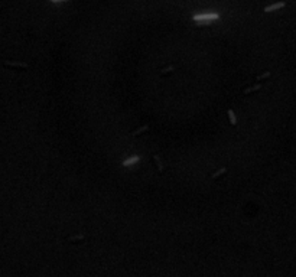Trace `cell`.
<instances>
[{"label":"cell","mask_w":296,"mask_h":277,"mask_svg":"<svg viewBox=\"0 0 296 277\" xmlns=\"http://www.w3.org/2000/svg\"><path fill=\"white\" fill-rule=\"evenodd\" d=\"M220 19V16L217 13H201V14H194L192 20L198 22V25H202V22H210V20Z\"/></svg>","instance_id":"1"},{"label":"cell","mask_w":296,"mask_h":277,"mask_svg":"<svg viewBox=\"0 0 296 277\" xmlns=\"http://www.w3.org/2000/svg\"><path fill=\"white\" fill-rule=\"evenodd\" d=\"M282 7H285V3H283V2H279V3H274V5H270V6H267V7H264V12H266V13H270V12H274V10L282 9Z\"/></svg>","instance_id":"2"},{"label":"cell","mask_w":296,"mask_h":277,"mask_svg":"<svg viewBox=\"0 0 296 277\" xmlns=\"http://www.w3.org/2000/svg\"><path fill=\"white\" fill-rule=\"evenodd\" d=\"M149 129H150L149 124H144V126H142V127H139V129L133 130L130 134H132L133 137H136V136H140V134H143V133H146V131H149Z\"/></svg>","instance_id":"3"},{"label":"cell","mask_w":296,"mask_h":277,"mask_svg":"<svg viewBox=\"0 0 296 277\" xmlns=\"http://www.w3.org/2000/svg\"><path fill=\"white\" fill-rule=\"evenodd\" d=\"M262 84L259 82V84H256V85H251V87H248V88H246V90L243 91V96H248V94H251V92H254V91H259V90H262Z\"/></svg>","instance_id":"4"},{"label":"cell","mask_w":296,"mask_h":277,"mask_svg":"<svg viewBox=\"0 0 296 277\" xmlns=\"http://www.w3.org/2000/svg\"><path fill=\"white\" fill-rule=\"evenodd\" d=\"M5 65L6 67H13V68H23V69L28 68V64H25V62H7V61H6Z\"/></svg>","instance_id":"5"},{"label":"cell","mask_w":296,"mask_h":277,"mask_svg":"<svg viewBox=\"0 0 296 277\" xmlns=\"http://www.w3.org/2000/svg\"><path fill=\"white\" fill-rule=\"evenodd\" d=\"M225 173H227V167L224 166V167H221L220 170H217L215 173H212V175H211V179H214V181H215V179H218V178L224 176Z\"/></svg>","instance_id":"6"},{"label":"cell","mask_w":296,"mask_h":277,"mask_svg":"<svg viewBox=\"0 0 296 277\" xmlns=\"http://www.w3.org/2000/svg\"><path fill=\"white\" fill-rule=\"evenodd\" d=\"M227 115H228V119H230V123L235 127V126H237V117H235L234 111L231 110V108H228V110H227Z\"/></svg>","instance_id":"7"},{"label":"cell","mask_w":296,"mask_h":277,"mask_svg":"<svg viewBox=\"0 0 296 277\" xmlns=\"http://www.w3.org/2000/svg\"><path fill=\"white\" fill-rule=\"evenodd\" d=\"M153 160H155L156 166H158V172L162 173V172H163V165H162V160H160V158H159L158 154H153Z\"/></svg>","instance_id":"8"},{"label":"cell","mask_w":296,"mask_h":277,"mask_svg":"<svg viewBox=\"0 0 296 277\" xmlns=\"http://www.w3.org/2000/svg\"><path fill=\"white\" fill-rule=\"evenodd\" d=\"M140 160V158L139 156H133V158H129V159H126L123 162V166H130V165H133V163L139 162Z\"/></svg>","instance_id":"9"},{"label":"cell","mask_w":296,"mask_h":277,"mask_svg":"<svg viewBox=\"0 0 296 277\" xmlns=\"http://www.w3.org/2000/svg\"><path fill=\"white\" fill-rule=\"evenodd\" d=\"M173 71H175V67H173V65H168L166 68L160 69V75H166V74H169V72H173Z\"/></svg>","instance_id":"10"},{"label":"cell","mask_w":296,"mask_h":277,"mask_svg":"<svg viewBox=\"0 0 296 277\" xmlns=\"http://www.w3.org/2000/svg\"><path fill=\"white\" fill-rule=\"evenodd\" d=\"M272 75V72L267 71V72H264V74H262V75H259L257 78H256V81H263V80H266V78H269V76Z\"/></svg>","instance_id":"11"},{"label":"cell","mask_w":296,"mask_h":277,"mask_svg":"<svg viewBox=\"0 0 296 277\" xmlns=\"http://www.w3.org/2000/svg\"><path fill=\"white\" fill-rule=\"evenodd\" d=\"M78 240H82V235H77V237H72V238H69V241H78Z\"/></svg>","instance_id":"12"},{"label":"cell","mask_w":296,"mask_h":277,"mask_svg":"<svg viewBox=\"0 0 296 277\" xmlns=\"http://www.w3.org/2000/svg\"><path fill=\"white\" fill-rule=\"evenodd\" d=\"M52 3H59V2H68V0H51Z\"/></svg>","instance_id":"13"}]
</instances>
